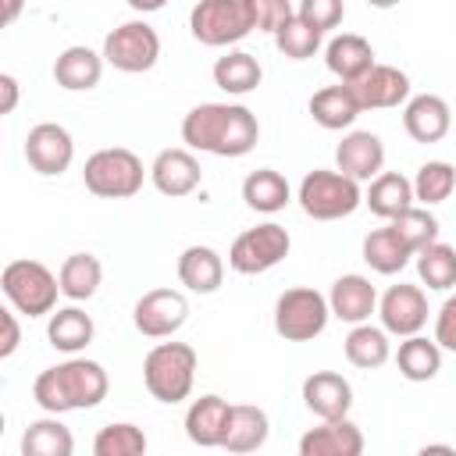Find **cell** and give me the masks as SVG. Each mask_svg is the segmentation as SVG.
<instances>
[{"label":"cell","instance_id":"cell-1","mask_svg":"<svg viewBox=\"0 0 456 456\" xmlns=\"http://www.w3.org/2000/svg\"><path fill=\"white\" fill-rule=\"evenodd\" d=\"M260 139V121L242 103H200L182 118V142L214 157H246Z\"/></svg>","mask_w":456,"mask_h":456},{"label":"cell","instance_id":"cell-2","mask_svg":"<svg viewBox=\"0 0 456 456\" xmlns=\"http://www.w3.org/2000/svg\"><path fill=\"white\" fill-rule=\"evenodd\" d=\"M107 370L96 360L71 356L57 367H46L32 381V399L46 413H68V410H93L107 399Z\"/></svg>","mask_w":456,"mask_h":456},{"label":"cell","instance_id":"cell-3","mask_svg":"<svg viewBox=\"0 0 456 456\" xmlns=\"http://www.w3.org/2000/svg\"><path fill=\"white\" fill-rule=\"evenodd\" d=\"M196 367H200V356L189 342H157L142 360L146 392L153 399L175 406V403L189 399L192 381H196Z\"/></svg>","mask_w":456,"mask_h":456},{"label":"cell","instance_id":"cell-4","mask_svg":"<svg viewBox=\"0 0 456 456\" xmlns=\"http://www.w3.org/2000/svg\"><path fill=\"white\" fill-rule=\"evenodd\" d=\"M0 289L18 314L43 317V314H53L57 306L61 278L39 260H11L0 274Z\"/></svg>","mask_w":456,"mask_h":456},{"label":"cell","instance_id":"cell-5","mask_svg":"<svg viewBox=\"0 0 456 456\" xmlns=\"http://www.w3.org/2000/svg\"><path fill=\"white\" fill-rule=\"evenodd\" d=\"M363 203V192H360V182L342 175V171H310L303 175L299 182V207L306 217L314 221H338V217H349L356 207Z\"/></svg>","mask_w":456,"mask_h":456},{"label":"cell","instance_id":"cell-6","mask_svg":"<svg viewBox=\"0 0 456 456\" xmlns=\"http://www.w3.org/2000/svg\"><path fill=\"white\" fill-rule=\"evenodd\" d=\"M142 160L125 150V146H110V150H96L86 167H82V182L93 196L100 200H128L142 189Z\"/></svg>","mask_w":456,"mask_h":456},{"label":"cell","instance_id":"cell-7","mask_svg":"<svg viewBox=\"0 0 456 456\" xmlns=\"http://www.w3.org/2000/svg\"><path fill=\"white\" fill-rule=\"evenodd\" d=\"M189 32L203 46H232L253 32L246 0H200L189 11Z\"/></svg>","mask_w":456,"mask_h":456},{"label":"cell","instance_id":"cell-8","mask_svg":"<svg viewBox=\"0 0 456 456\" xmlns=\"http://www.w3.org/2000/svg\"><path fill=\"white\" fill-rule=\"evenodd\" d=\"M331 306L328 296H321L317 289H285L274 303V331L285 342H310L328 328Z\"/></svg>","mask_w":456,"mask_h":456},{"label":"cell","instance_id":"cell-9","mask_svg":"<svg viewBox=\"0 0 456 456\" xmlns=\"http://www.w3.org/2000/svg\"><path fill=\"white\" fill-rule=\"evenodd\" d=\"M292 249V239L281 224L274 221H264L256 228H246L232 249H228V267L239 271V274H264L271 267H278Z\"/></svg>","mask_w":456,"mask_h":456},{"label":"cell","instance_id":"cell-10","mask_svg":"<svg viewBox=\"0 0 456 456\" xmlns=\"http://www.w3.org/2000/svg\"><path fill=\"white\" fill-rule=\"evenodd\" d=\"M160 57V36L146 21H125L103 39V61L125 75L150 71Z\"/></svg>","mask_w":456,"mask_h":456},{"label":"cell","instance_id":"cell-11","mask_svg":"<svg viewBox=\"0 0 456 456\" xmlns=\"http://www.w3.org/2000/svg\"><path fill=\"white\" fill-rule=\"evenodd\" d=\"M189 321V299L178 289H150L132 310V324L146 338H167Z\"/></svg>","mask_w":456,"mask_h":456},{"label":"cell","instance_id":"cell-12","mask_svg":"<svg viewBox=\"0 0 456 456\" xmlns=\"http://www.w3.org/2000/svg\"><path fill=\"white\" fill-rule=\"evenodd\" d=\"M378 317H381V328L388 335H417L424 324H428V296L420 285H388L385 296L378 299Z\"/></svg>","mask_w":456,"mask_h":456},{"label":"cell","instance_id":"cell-13","mask_svg":"<svg viewBox=\"0 0 456 456\" xmlns=\"http://www.w3.org/2000/svg\"><path fill=\"white\" fill-rule=\"evenodd\" d=\"M25 160L32 164V171L53 178V175H64L75 160V142H71V132L64 125H53V121H43L36 128H28L25 135Z\"/></svg>","mask_w":456,"mask_h":456},{"label":"cell","instance_id":"cell-14","mask_svg":"<svg viewBox=\"0 0 456 456\" xmlns=\"http://www.w3.org/2000/svg\"><path fill=\"white\" fill-rule=\"evenodd\" d=\"M360 103V110H388L410 100V78L395 64H374L356 82H346Z\"/></svg>","mask_w":456,"mask_h":456},{"label":"cell","instance_id":"cell-15","mask_svg":"<svg viewBox=\"0 0 456 456\" xmlns=\"http://www.w3.org/2000/svg\"><path fill=\"white\" fill-rule=\"evenodd\" d=\"M150 182L157 185L160 196H189L200 189L203 182V171H200V160L189 153V150H160L157 160L150 164Z\"/></svg>","mask_w":456,"mask_h":456},{"label":"cell","instance_id":"cell-16","mask_svg":"<svg viewBox=\"0 0 456 456\" xmlns=\"http://www.w3.org/2000/svg\"><path fill=\"white\" fill-rule=\"evenodd\" d=\"M299 452L303 456H360L363 431L349 417H331L299 438Z\"/></svg>","mask_w":456,"mask_h":456},{"label":"cell","instance_id":"cell-17","mask_svg":"<svg viewBox=\"0 0 456 456\" xmlns=\"http://www.w3.org/2000/svg\"><path fill=\"white\" fill-rule=\"evenodd\" d=\"M303 406L321 417V420H331V417H349V406H353V385L335 374V370H314L306 381H303Z\"/></svg>","mask_w":456,"mask_h":456},{"label":"cell","instance_id":"cell-18","mask_svg":"<svg viewBox=\"0 0 456 456\" xmlns=\"http://www.w3.org/2000/svg\"><path fill=\"white\" fill-rule=\"evenodd\" d=\"M335 164L342 175H349L356 182H370L385 167V146L374 132H349L335 146Z\"/></svg>","mask_w":456,"mask_h":456},{"label":"cell","instance_id":"cell-19","mask_svg":"<svg viewBox=\"0 0 456 456\" xmlns=\"http://www.w3.org/2000/svg\"><path fill=\"white\" fill-rule=\"evenodd\" d=\"M452 125V114H449V103L435 93H420V96H410L406 100V110H403V128L413 142H438L445 139Z\"/></svg>","mask_w":456,"mask_h":456},{"label":"cell","instance_id":"cell-20","mask_svg":"<svg viewBox=\"0 0 456 456\" xmlns=\"http://www.w3.org/2000/svg\"><path fill=\"white\" fill-rule=\"evenodd\" d=\"M328 306H331V317L346 324H363L378 310V289L363 274H342L328 292Z\"/></svg>","mask_w":456,"mask_h":456},{"label":"cell","instance_id":"cell-21","mask_svg":"<svg viewBox=\"0 0 456 456\" xmlns=\"http://www.w3.org/2000/svg\"><path fill=\"white\" fill-rule=\"evenodd\" d=\"M228 413H232V403L221 399V395L192 399V406L185 410V435H189V442L203 445V449L221 445L224 431H228Z\"/></svg>","mask_w":456,"mask_h":456},{"label":"cell","instance_id":"cell-22","mask_svg":"<svg viewBox=\"0 0 456 456\" xmlns=\"http://www.w3.org/2000/svg\"><path fill=\"white\" fill-rule=\"evenodd\" d=\"M324 64H328V71H331L338 82H356V78H360L367 68H374L378 61H374V50H370V43H367L363 36L342 32V36L328 39V46H324Z\"/></svg>","mask_w":456,"mask_h":456},{"label":"cell","instance_id":"cell-23","mask_svg":"<svg viewBox=\"0 0 456 456\" xmlns=\"http://www.w3.org/2000/svg\"><path fill=\"white\" fill-rule=\"evenodd\" d=\"M103 53L89 50V46H68L57 61H53V82L68 93H82V89H93L103 75Z\"/></svg>","mask_w":456,"mask_h":456},{"label":"cell","instance_id":"cell-24","mask_svg":"<svg viewBox=\"0 0 456 456\" xmlns=\"http://www.w3.org/2000/svg\"><path fill=\"white\" fill-rule=\"evenodd\" d=\"M221 278H224V260L217 249L210 246H189L182 249L178 256V281L189 289V292H217L221 289Z\"/></svg>","mask_w":456,"mask_h":456},{"label":"cell","instance_id":"cell-25","mask_svg":"<svg viewBox=\"0 0 456 456\" xmlns=\"http://www.w3.org/2000/svg\"><path fill=\"white\" fill-rule=\"evenodd\" d=\"M271 435V420L260 406H249V403H235L232 413H228V431H224V442L221 449L228 452H256Z\"/></svg>","mask_w":456,"mask_h":456},{"label":"cell","instance_id":"cell-26","mask_svg":"<svg viewBox=\"0 0 456 456\" xmlns=\"http://www.w3.org/2000/svg\"><path fill=\"white\" fill-rule=\"evenodd\" d=\"M310 118L328 132H342L360 118V103H356V96H353V89L346 82L324 86V89H317L310 96Z\"/></svg>","mask_w":456,"mask_h":456},{"label":"cell","instance_id":"cell-27","mask_svg":"<svg viewBox=\"0 0 456 456\" xmlns=\"http://www.w3.org/2000/svg\"><path fill=\"white\" fill-rule=\"evenodd\" d=\"M413 182L403 178L399 171H381L378 178H370L367 192H363V203L370 207V214L385 217V221H395L403 210L413 207Z\"/></svg>","mask_w":456,"mask_h":456},{"label":"cell","instance_id":"cell-28","mask_svg":"<svg viewBox=\"0 0 456 456\" xmlns=\"http://www.w3.org/2000/svg\"><path fill=\"white\" fill-rule=\"evenodd\" d=\"M264 71H260V61L246 50H228L224 57L214 61V86L224 89L228 96H246L260 86Z\"/></svg>","mask_w":456,"mask_h":456},{"label":"cell","instance_id":"cell-29","mask_svg":"<svg viewBox=\"0 0 456 456\" xmlns=\"http://www.w3.org/2000/svg\"><path fill=\"white\" fill-rule=\"evenodd\" d=\"M93 335H96V328H93V317L86 314V310H78V306H64V310H57V314H50V321H46V338H50V346L53 349H61V353H82L89 342H93Z\"/></svg>","mask_w":456,"mask_h":456},{"label":"cell","instance_id":"cell-30","mask_svg":"<svg viewBox=\"0 0 456 456\" xmlns=\"http://www.w3.org/2000/svg\"><path fill=\"white\" fill-rule=\"evenodd\" d=\"M395 367H399V374L406 381H431L442 370V346L435 338H424L420 331L417 335H406L399 342Z\"/></svg>","mask_w":456,"mask_h":456},{"label":"cell","instance_id":"cell-31","mask_svg":"<svg viewBox=\"0 0 456 456\" xmlns=\"http://www.w3.org/2000/svg\"><path fill=\"white\" fill-rule=\"evenodd\" d=\"M289 182H285V175L281 171H274V167H256V171H249L246 175V182H242V200H246V207L249 210H256V214H278L285 203H289Z\"/></svg>","mask_w":456,"mask_h":456},{"label":"cell","instance_id":"cell-32","mask_svg":"<svg viewBox=\"0 0 456 456\" xmlns=\"http://www.w3.org/2000/svg\"><path fill=\"white\" fill-rule=\"evenodd\" d=\"M410 256H413V249L403 242V235L392 224L388 228H378V232H370L363 239V260L378 274H399L410 264Z\"/></svg>","mask_w":456,"mask_h":456},{"label":"cell","instance_id":"cell-33","mask_svg":"<svg viewBox=\"0 0 456 456\" xmlns=\"http://www.w3.org/2000/svg\"><path fill=\"white\" fill-rule=\"evenodd\" d=\"M57 278H61V296L82 303V299H93L96 296V289L103 281V267H100V260L93 253H71L61 264Z\"/></svg>","mask_w":456,"mask_h":456},{"label":"cell","instance_id":"cell-34","mask_svg":"<svg viewBox=\"0 0 456 456\" xmlns=\"http://www.w3.org/2000/svg\"><path fill=\"white\" fill-rule=\"evenodd\" d=\"M21 452L25 456H71L75 452V438L71 431L53 417H43V420H32L21 435Z\"/></svg>","mask_w":456,"mask_h":456},{"label":"cell","instance_id":"cell-35","mask_svg":"<svg viewBox=\"0 0 456 456\" xmlns=\"http://www.w3.org/2000/svg\"><path fill=\"white\" fill-rule=\"evenodd\" d=\"M388 331L374 328V324H353V331L346 335V360L360 370H374L388 360Z\"/></svg>","mask_w":456,"mask_h":456},{"label":"cell","instance_id":"cell-36","mask_svg":"<svg viewBox=\"0 0 456 456\" xmlns=\"http://www.w3.org/2000/svg\"><path fill=\"white\" fill-rule=\"evenodd\" d=\"M417 274L428 289H452L456 285V249L445 246V242H431L417 253Z\"/></svg>","mask_w":456,"mask_h":456},{"label":"cell","instance_id":"cell-37","mask_svg":"<svg viewBox=\"0 0 456 456\" xmlns=\"http://www.w3.org/2000/svg\"><path fill=\"white\" fill-rule=\"evenodd\" d=\"M456 189V167L445 164V160H428L417 167V178H413V196L424 203V207H435V203H445Z\"/></svg>","mask_w":456,"mask_h":456},{"label":"cell","instance_id":"cell-38","mask_svg":"<svg viewBox=\"0 0 456 456\" xmlns=\"http://www.w3.org/2000/svg\"><path fill=\"white\" fill-rule=\"evenodd\" d=\"M321 36H324V32H317L310 21H303L299 14H292V18L274 32V46H278L289 61H306V57H314V53L321 50Z\"/></svg>","mask_w":456,"mask_h":456},{"label":"cell","instance_id":"cell-39","mask_svg":"<svg viewBox=\"0 0 456 456\" xmlns=\"http://www.w3.org/2000/svg\"><path fill=\"white\" fill-rule=\"evenodd\" d=\"M93 452L96 456H142L146 452V435L135 424H107L96 431L93 438Z\"/></svg>","mask_w":456,"mask_h":456},{"label":"cell","instance_id":"cell-40","mask_svg":"<svg viewBox=\"0 0 456 456\" xmlns=\"http://www.w3.org/2000/svg\"><path fill=\"white\" fill-rule=\"evenodd\" d=\"M392 228L403 235V242L413 249V256H417L424 246L438 242V221H435V214H431L428 207H410V210H403V214L392 221Z\"/></svg>","mask_w":456,"mask_h":456},{"label":"cell","instance_id":"cell-41","mask_svg":"<svg viewBox=\"0 0 456 456\" xmlns=\"http://www.w3.org/2000/svg\"><path fill=\"white\" fill-rule=\"evenodd\" d=\"M296 14H299L303 21H310L317 32H331V28L342 25L346 4H342V0H299Z\"/></svg>","mask_w":456,"mask_h":456},{"label":"cell","instance_id":"cell-42","mask_svg":"<svg viewBox=\"0 0 456 456\" xmlns=\"http://www.w3.org/2000/svg\"><path fill=\"white\" fill-rule=\"evenodd\" d=\"M246 4H249V14H253V28L271 32V36L296 14L289 0H246Z\"/></svg>","mask_w":456,"mask_h":456},{"label":"cell","instance_id":"cell-43","mask_svg":"<svg viewBox=\"0 0 456 456\" xmlns=\"http://www.w3.org/2000/svg\"><path fill=\"white\" fill-rule=\"evenodd\" d=\"M435 342L442 349H452L456 353V296H449L435 317Z\"/></svg>","mask_w":456,"mask_h":456},{"label":"cell","instance_id":"cell-44","mask_svg":"<svg viewBox=\"0 0 456 456\" xmlns=\"http://www.w3.org/2000/svg\"><path fill=\"white\" fill-rule=\"evenodd\" d=\"M18 310H4V342H0V360H7L14 349H18V342H21V328H18V317H14Z\"/></svg>","mask_w":456,"mask_h":456},{"label":"cell","instance_id":"cell-45","mask_svg":"<svg viewBox=\"0 0 456 456\" xmlns=\"http://www.w3.org/2000/svg\"><path fill=\"white\" fill-rule=\"evenodd\" d=\"M0 93H4V100H0V114H11L14 107H18V78L14 75H0Z\"/></svg>","mask_w":456,"mask_h":456},{"label":"cell","instance_id":"cell-46","mask_svg":"<svg viewBox=\"0 0 456 456\" xmlns=\"http://www.w3.org/2000/svg\"><path fill=\"white\" fill-rule=\"evenodd\" d=\"M21 7H25V0H4V25H14Z\"/></svg>","mask_w":456,"mask_h":456},{"label":"cell","instance_id":"cell-47","mask_svg":"<svg viewBox=\"0 0 456 456\" xmlns=\"http://www.w3.org/2000/svg\"><path fill=\"white\" fill-rule=\"evenodd\" d=\"M167 0H128V7L132 11H139V14H153V11H160Z\"/></svg>","mask_w":456,"mask_h":456},{"label":"cell","instance_id":"cell-48","mask_svg":"<svg viewBox=\"0 0 456 456\" xmlns=\"http://www.w3.org/2000/svg\"><path fill=\"white\" fill-rule=\"evenodd\" d=\"M420 452H424V456H428V452H452V445H424Z\"/></svg>","mask_w":456,"mask_h":456},{"label":"cell","instance_id":"cell-49","mask_svg":"<svg viewBox=\"0 0 456 456\" xmlns=\"http://www.w3.org/2000/svg\"><path fill=\"white\" fill-rule=\"evenodd\" d=\"M367 4H370V7H381V11H388V7H395L399 0H367Z\"/></svg>","mask_w":456,"mask_h":456}]
</instances>
